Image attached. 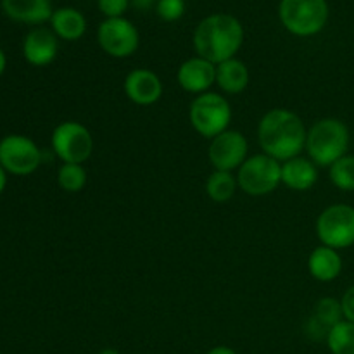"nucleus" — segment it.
Masks as SVG:
<instances>
[{"label": "nucleus", "mask_w": 354, "mask_h": 354, "mask_svg": "<svg viewBox=\"0 0 354 354\" xmlns=\"http://www.w3.org/2000/svg\"><path fill=\"white\" fill-rule=\"evenodd\" d=\"M0 354H2V353H0Z\"/></svg>", "instance_id": "nucleus-33"}, {"label": "nucleus", "mask_w": 354, "mask_h": 354, "mask_svg": "<svg viewBox=\"0 0 354 354\" xmlns=\"http://www.w3.org/2000/svg\"><path fill=\"white\" fill-rule=\"evenodd\" d=\"M237 183L248 196H268L282 183V162L265 152L251 156L239 168Z\"/></svg>", "instance_id": "nucleus-6"}, {"label": "nucleus", "mask_w": 354, "mask_h": 354, "mask_svg": "<svg viewBox=\"0 0 354 354\" xmlns=\"http://www.w3.org/2000/svg\"><path fill=\"white\" fill-rule=\"evenodd\" d=\"M248 138L237 130H227L214 137L209 144V161L214 169L234 171L248 159Z\"/></svg>", "instance_id": "nucleus-11"}, {"label": "nucleus", "mask_w": 354, "mask_h": 354, "mask_svg": "<svg viewBox=\"0 0 354 354\" xmlns=\"http://www.w3.org/2000/svg\"><path fill=\"white\" fill-rule=\"evenodd\" d=\"M206 354H237V353H235L232 348H228V346H216V348L209 349Z\"/></svg>", "instance_id": "nucleus-28"}, {"label": "nucleus", "mask_w": 354, "mask_h": 354, "mask_svg": "<svg viewBox=\"0 0 354 354\" xmlns=\"http://www.w3.org/2000/svg\"><path fill=\"white\" fill-rule=\"evenodd\" d=\"M57 37L47 28H35L24 37L23 55L31 66L44 68L48 66L57 55Z\"/></svg>", "instance_id": "nucleus-14"}, {"label": "nucleus", "mask_w": 354, "mask_h": 354, "mask_svg": "<svg viewBox=\"0 0 354 354\" xmlns=\"http://www.w3.org/2000/svg\"><path fill=\"white\" fill-rule=\"evenodd\" d=\"M156 12L166 23L178 21L185 12V2L183 0H158Z\"/></svg>", "instance_id": "nucleus-25"}, {"label": "nucleus", "mask_w": 354, "mask_h": 354, "mask_svg": "<svg viewBox=\"0 0 354 354\" xmlns=\"http://www.w3.org/2000/svg\"><path fill=\"white\" fill-rule=\"evenodd\" d=\"M342 304V313H344V320L353 322L354 324V286L349 287L344 292L341 299Z\"/></svg>", "instance_id": "nucleus-27"}, {"label": "nucleus", "mask_w": 354, "mask_h": 354, "mask_svg": "<svg viewBox=\"0 0 354 354\" xmlns=\"http://www.w3.org/2000/svg\"><path fill=\"white\" fill-rule=\"evenodd\" d=\"M2 10L9 19L24 24H41L50 21V0H2Z\"/></svg>", "instance_id": "nucleus-15"}, {"label": "nucleus", "mask_w": 354, "mask_h": 354, "mask_svg": "<svg viewBox=\"0 0 354 354\" xmlns=\"http://www.w3.org/2000/svg\"><path fill=\"white\" fill-rule=\"evenodd\" d=\"M176 80L185 92L196 93V95L206 93L216 83V64L199 55L190 57L182 62L176 73Z\"/></svg>", "instance_id": "nucleus-12"}, {"label": "nucleus", "mask_w": 354, "mask_h": 354, "mask_svg": "<svg viewBox=\"0 0 354 354\" xmlns=\"http://www.w3.org/2000/svg\"><path fill=\"white\" fill-rule=\"evenodd\" d=\"M330 180L339 190L354 192V156L346 154L330 166Z\"/></svg>", "instance_id": "nucleus-24"}, {"label": "nucleus", "mask_w": 354, "mask_h": 354, "mask_svg": "<svg viewBox=\"0 0 354 354\" xmlns=\"http://www.w3.org/2000/svg\"><path fill=\"white\" fill-rule=\"evenodd\" d=\"M318 180L317 165L310 158H297L289 159L282 162V183L296 192H304V190L313 189Z\"/></svg>", "instance_id": "nucleus-16"}, {"label": "nucleus", "mask_w": 354, "mask_h": 354, "mask_svg": "<svg viewBox=\"0 0 354 354\" xmlns=\"http://www.w3.org/2000/svg\"><path fill=\"white\" fill-rule=\"evenodd\" d=\"M52 151L62 162L83 165L93 152V137L85 124L64 121L52 131Z\"/></svg>", "instance_id": "nucleus-8"}, {"label": "nucleus", "mask_w": 354, "mask_h": 354, "mask_svg": "<svg viewBox=\"0 0 354 354\" xmlns=\"http://www.w3.org/2000/svg\"><path fill=\"white\" fill-rule=\"evenodd\" d=\"M97 38H99V45L102 47V50L111 57L118 59L133 55L140 44L138 30L131 21L124 19V17H109V19L102 21L99 31H97Z\"/></svg>", "instance_id": "nucleus-10"}, {"label": "nucleus", "mask_w": 354, "mask_h": 354, "mask_svg": "<svg viewBox=\"0 0 354 354\" xmlns=\"http://www.w3.org/2000/svg\"><path fill=\"white\" fill-rule=\"evenodd\" d=\"M237 187V176L232 171L214 169L206 180V194L214 203H228L235 196Z\"/></svg>", "instance_id": "nucleus-20"}, {"label": "nucleus", "mask_w": 354, "mask_h": 354, "mask_svg": "<svg viewBox=\"0 0 354 354\" xmlns=\"http://www.w3.org/2000/svg\"><path fill=\"white\" fill-rule=\"evenodd\" d=\"M99 354H121V353L114 348H106V349H102Z\"/></svg>", "instance_id": "nucleus-32"}, {"label": "nucleus", "mask_w": 354, "mask_h": 354, "mask_svg": "<svg viewBox=\"0 0 354 354\" xmlns=\"http://www.w3.org/2000/svg\"><path fill=\"white\" fill-rule=\"evenodd\" d=\"M280 21L296 37H313L328 21L327 0H282Z\"/></svg>", "instance_id": "nucleus-4"}, {"label": "nucleus", "mask_w": 354, "mask_h": 354, "mask_svg": "<svg viewBox=\"0 0 354 354\" xmlns=\"http://www.w3.org/2000/svg\"><path fill=\"white\" fill-rule=\"evenodd\" d=\"M124 93L137 106H152L162 95V83L151 69H133L124 78Z\"/></svg>", "instance_id": "nucleus-13"}, {"label": "nucleus", "mask_w": 354, "mask_h": 354, "mask_svg": "<svg viewBox=\"0 0 354 354\" xmlns=\"http://www.w3.org/2000/svg\"><path fill=\"white\" fill-rule=\"evenodd\" d=\"M216 85L228 95L242 93L249 85V69L241 59H228L216 64Z\"/></svg>", "instance_id": "nucleus-18"}, {"label": "nucleus", "mask_w": 354, "mask_h": 354, "mask_svg": "<svg viewBox=\"0 0 354 354\" xmlns=\"http://www.w3.org/2000/svg\"><path fill=\"white\" fill-rule=\"evenodd\" d=\"M244 41V28L230 14H211L197 24L194 31V48L197 55L213 64L235 57Z\"/></svg>", "instance_id": "nucleus-2"}, {"label": "nucleus", "mask_w": 354, "mask_h": 354, "mask_svg": "<svg viewBox=\"0 0 354 354\" xmlns=\"http://www.w3.org/2000/svg\"><path fill=\"white\" fill-rule=\"evenodd\" d=\"M57 183L64 192H82L86 185V171L82 165L62 162L57 171Z\"/></svg>", "instance_id": "nucleus-23"}, {"label": "nucleus", "mask_w": 354, "mask_h": 354, "mask_svg": "<svg viewBox=\"0 0 354 354\" xmlns=\"http://www.w3.org/2000/svg\"><path fill=\"white\" fill-rule=\"evenodd\" d=\"M342 320H344V313H342L341 299H335V297H322L318 301L317 306H315L313 317V322L318 327H322L328 334V330Z\"/></svg>", "instance_id": "nucleus-22"}, {"label": "nucleus", "mask_w": 354, "mask_h": 354, "mask_svg": "<svg viewBox=\"0 0 354 354\" xmlns=\"http://www.w3.org/2000/svg\"><path fill=\"white\" fill-rule=\"evenodd\" d=\"M130 2H133V6L138 9H145V7L151 6V0H130Z\"/></svg>", "instance_id": "nucleus-30"}, {"label": "nucleus", "mask_w": 354, "mask_h": 354, "mask_svg": "<svg viewBox=\"0 0 354 354\" xmlns=\"http://www.w3.org/2000/svg\"><path fill=\"white\" fill-rule=\"evenodd\" d=\"M308 270L318 282H332L342 273V258L337 249L320 245L311 251L308 258Z\"/></svg>", "instance_id": "nucleus-17"}, {"label": "nucleus", "mask_w": 354, "mask_h": 354, "mask_svg": "<svg viewBox=\"0 0 354 354\" xmlns=\"http://www.w3.org/2000/svg\"><path fill=\"white\" fill-rule=\"evenodd\" d=\"M317 235L322 245L348 249L354 244V207L349 204H332L317 220Z\"/></svg>", "instance_id": "nucleus-7"}, {"label": "nucleus", "mask_w": 354, "mask_h": 354, "mask_svg": "<svg viewBox=\"0 0 354 354\" xmlns=\"http://www.w3.org/2000/svg\"><path fill=\"white\" fill-rule=\"evenodd\" d=\"M189 120L197 133L213 140L214 137L228 130L232 121V107L220 93H201L190 104Z\"/></svg>", "instance_id": "nucleus-5"}, {"label": "nucleus", "mask_w": 354, "mask_h": 354, "mask_svg": "<svg viewBox=\"0 0 354 354\" xmlns=\"http://www.w3.org/2000/svg\"><path fill=\"white\" fill-rule=\"evenodd\" d=\"M6 185H7V171L0 166V194L6 190Z\"/></svg>", "instance_id": "nucleus-29"}, {"label": "nucleus", "mask_w": 354, "mask_h": 354, "mask_svg": "<svg viewBox=\"0 0 354 354\" xmlns=\"http://www.w3.org/2000/svg\"><path fill=\"white\" fill-rule=\"evenodd\" d=\"M327 346L332 354H354V324L342 320L328 330Z\"/></svg>", "instance_id": "nucleus-21"}, {"label": "nucleus", "mask_w": 354, "mask_h": 354, "mask_svg": "<svg viewBox=\"0 0 354 354\" xmlns=\"http://www.w3.org/2000/svg\"><path fill=\"white\" fill-rule=\"evenodd\" d=\"M50 24L55 37L68 41L80 40L86 31L85 16L80 10L73 9V7H61V9L54 10L50 17Z\"/></svg>", "instance_id": "nucleus-19"}, {"label": "nucleus", "mask_w": 354, "mask_h": 354, "mask_svg": "<svg viewBox=\"0 0 354 354\" xmlns=\"http://www.w3.org/2000/svg\"><path fill=\"white\" fill-rule=\"evenodd\" d=\"M97 3L100 12L109 19V17H123L130 6V0H97Z\"/></svg>", "instance_id": "nucleus-26"}, {"label": "nucleus", "mask_w": 354, "mask_h": 354, "mask_svg": "<svg viewBox=\"0 0 354 354\" xmlns=\"http://www.w3.org/2000/svg\"><path fill=\"white\" fill-rule=\"evenodd\" d=\"M41 165V151L26 135H6L0 140V166L7 173L26 176Z\"/></svg>", "instance_id": "nucleus-9"}, {"label": "nucleus", "mask_w": 354, "mask_h": 354, "mask_svg": "<svg viewBox=\"0 0 354 354\" xmlns=\"http://www.w3.org/2000/svg\"><path fill=\"white\" fill-rule=\"evenodd\" d=\"M308 130L303 120L289 109H272L258 124V142L263 152L280 162L297 158L306 147Z\"/></svg>", "instance_id": "nucleus-1"}, {"label": "nucleus", "mask_w": 354, "mask_h": 354, "mask_svg": "<svg viewBox=\"0 0 354 354\" xmlns=\"http://www.w3.org/2000/svg\"><path fill=\"white\" fill-rule=\"evenodd\" d=\"M6 66H7L6 54H3V50H2V48H0V76H2L3 71H6Z\"/></svg>", "instance_id": "nucleus-31"}, {"label": "nucleus", "mask_w": 354, "mask_h": 354, "mask_svg": "<svg viewBox=\"0 0 354 354\" xmlns=\"http://www.w3.org/2000/svg\"><path fill=\"white\" fill-rule=\"evenodd\" d=\"M351 135L344 121L324 118L308 130L306 151L311 161L322 168H330L335 161L348 154Z\"/></svg>", "instance_id": "nucleus-3"}]
</instances>
